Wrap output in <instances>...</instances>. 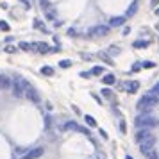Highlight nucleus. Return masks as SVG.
I'll return each instance as SVG.
<instances>
[{"label": "nucleus", "instance_id": "obj_1", "mask_svg": "<svg viewBox=\"0 0 159 159\" xmlns=\"http://www.w3.org/2000/svg\"><path fill=\"white\" fill-rule=\"evenodd\" d=\"M134 125H136V127H138L139 130H141V129L150 130L152 127H157L159 122L156 120V118H154V116H150V115H147V113H143V115H139V116L136 118Z\"/></svg>", "mask_w": 159, "mask_h": 159}, {"label": "nucleus", "instance_id": "obj_2", "mask_svg": "<svg viewBox=\"0 0 159 159\" xmlns=\"http://www.w3.org/2000/svg\"><path fill=\"white\" fill-rule=\"evenodd\" d=\"M29 86H30V84L23 79V77H15V80H13V86H11L13 95H15V97H23Z\"/></svg>", "mask_w": 159, "mask_h": 159}, {"label": "nucleus", "instance_id": "obj_3", "mask_svg": "<svg viewBox=\"0 0 159 159\" xmlns=\"http://www.w3.org/2000/svg\"><path fill=\"white\" fill-rule=\"evenodd\" d=\"M138 145H139V150H141V154H143V156H147L148 152L154 150V145H156V136H154V134H150L148 138H145L143 141H139Z\"/></svg>", "mask_w": 159, "mask_h": 159}, {"label": "nucleus", "instance_id": "obj_4", "mask_svg": "<svg viewBox=\"0 0 159 159\" xmlns=\"http://www.w3.org/2000/svg\"><path fill=\"white\" fill-rule=\"evenodd\" d=\"M109 25H97V27H91V29L88 30V34H91V36H106L109 34Z\"/></svg>", "mask_w": 159, "mask_h": 159}, {"label": "nucleus", "instance_id": "obj_5", "mask_svg": "<svg viewBox=\"0 0 159 159\" xmlns=\"http://www.w3.org/2000/svg\"><path fill=\"white\" fill-rule=\"evenodd\" d=\"M43 152H45L43 147H36V148H30L29 152H25L22 159H38V157L43 156Z\"/></svg>", "mask_w": 159, "mask_h": 159}, {"label": "nucleus", "instance_id": "obj_6", "mask_svg": "<svg viewBox=\"0 0 159 159\" xmlns=\"http://www.w3.org/2000/svg\"><path fill=\"white\" fill-rule=\"evenodd\" d=\"M23 97H25L27 100H30V102H36V104L39 102V93H38V91H36L32 86L27 88V91H25V95H23Z\"/></svg>", "mask_w": 159, "mask_h": 159}, {"label": "nucleus", "instance_id": "obj_7", "mask_svg": "<svg viewBox=\"0 0 159 159\" xmlns=\"http://www.w3.org/2000/svg\"><path fill=\"white\" fill-rule=\"evenodd\" d=\"M143 102L148 107H154V106H159V97H156L154 93H148L143 97Z\"/></svg>", "mask_w": 159, "mask_h": 159}, {"label": "nucleus", "instance_id": "obj_8", "mask_svg": "<svg viewBox=\"0 0 159 159\" xmlns=\"http://www.w3.org/2000/svg\"><path fill=\"white\" fill-rule=\"evenodd\" d=\"M11 86H13V80L9 79L7 75H2L0 73V89H9Z\"/></svg>", "mask_w": 159, "mask_h": 159}, {"label": "nucleus", "instance_id": "obj_9", "mask_svg": "<svg viewBox=\"0 0 159 159\" xmlns=\"http://www.w3.org/2000/svg\"><path fill=\"white\" fill-rule=\"evenodd\" d=\"M123 23H125V16H115L109 20V27H120Z\"/></svg>", "mask_w": 159, "mask_h": 159}, {"label": "nucleus", "instance_id": "obj_10", "mask_svg": "<svg viewBox=\"0 0 159 159\" xmlns=\"http://www.w3.org/2000/svg\"><path fill=\"white\" fill-rule=\"evenodd\" d=\"M138 88H139V82H138V80H129V82L125 84V89H127L129 93H136Z\"/></svg>", "mask_w": 159, "mask_h": 159}, {"label": "nucleus", "instance_id": "obj_11", "mask_svg": "<svg viewBox=\"0 0 159 159\" xmlns=\"http://www.w3.org/2000/svg\"><path fill=\"white\" fill-rule=\"evenodd\" d=\"M150 134H152L150 130H145V129H141V130H139V132H138V134H136V141H138V143H139V141H143L145 138H148V136H150Z\"/></svg>", "mask_w": 159, "mask_h": 159}, {"label": "nucleus", "instance_id": "obj_12", "mask_svg": "<svg viewBox=\"0 0 159 159\" xmlns=\"http://www.w3.org/2000/svg\"><path fill=\"white\" fill-rule=\"evenodd\" d=\"M63 129H65V130H82V129L79 127V125L75 123V122H66Z\"/></svg>", "mask_w": 159, "mask_h": 159}, {"label": "nucleus", "instance_id": "obj_13", "mask_svg": "<svg viewBox=\"0 0 159 159\" xmlns=\"http://www.w3.org/2000/svg\"><path fill=\"white\" fill-rule=\"evenodd\" d=\"M102 82H104V84H115V75H111V73L104 75V77H102Z\"/></svg>", "mask_w": 159, "mask_h": 159}, {"label": "nucleus", "instance_id": "obj_14", "mask_svg": "<svg viewBox=\"0 0 159 159\" xmlns=\"http://www.w3.org/2000/svg\"><path fill=\"white\" fill-rule=\"evenodd\" d=\"M136 11H138V4L134 2V4H130V7L127 9V15H125V16H132V15H136Z\"/></svg>", "mask_w": 159, "mask_h": 159}, {"label": "nucleus", "instance_id": "obj_15", "mask_svg": "<svg viewBox=\"0 0 159 159\" xmlns=\"http://www.w3.org/2000/svg\"><path fill=\"white\" fill-rule=\"evenodd\" d=\"M32 47H38V50L43 52V54L48 52V45H47V43H36V45H32Z\"/></svg>", "mask_w": 159, "mask_h": 159}, {"label": "nucleus", "instance_id": "obj_16", "mask_svg": "<svg viewBox=\"0 0 159 159\" xmlns=\"http://www.w3.org/2000/svg\"><path fill=\"white\" fill-rule=\"evenodd\" d=\"M84 120H86V123L89 125V127H97V122H95V118L91 115H86L84 116Z\"/></svg>", "mask_w": 159, "mask_h": 159}, {"label": "nucleus", "instance_id": "obj_17", "mask_svg": "<svg viewBox=\"0 0 159 159\" xmlns=\"http://www.w3.org/2000/svg\"><path fill=\"white\" fill-rule=\"evenodd\" d=\"M98 56H100V59H104V61H106V63H107V65H111V66L115 65V63H113V59L109 57V56H107V54H106V52H100V54H98Z\"/></svg>", "mask_w": 159, "mask_h": 159}, {"label": "nucleus", "instance_id": "obj_18", "mask_svg": "<svg viewBox=\"0 0 159 159\" xmlns=\"http://www.w3.org/2000/svg\"><path fill=\"white\" fill-rule=\"evenodd\" d=\"M45 15H47V18H50V20H54V18H56V11H54L52 7H48L47 11H45Z\"/></svg>", "mask_w": 159, "mask_h": 159}, {"label": "nucleus", "instance_id": "obj_19", "mask_svg": "<svg viewBox=\"0 0 159 159\" xmlns=\"http://www.w3.org/2000/svg\"><path fill=\"white\" fill-rule=\"evenodd\" d=\"M41 73H43V75H52V73H54V68H50V66H43V68H41Z\"/></svg>", "mask_w": 159, "mask_h": 159}, {"label": "nucleus", "instance_id": "obj_20", "mask_svg": "<svg viewBox=\"0 0 159 159\" xmlns=\"http://www.w3.org/2000/svg\"><path fill=\"white\" fill-rule=\"evenodd\" d=\"M145 157H147V159H159V157H157V152H156V148H154L152 152H148Z\"/></svg>", "mask_w": 159, "mask_h": 159}, {"label": "nucleus", "instance_id": "obj_21", "mask_svg": "<svg viewBox=\"0 0 159 159\" xmlns=\"http://www.w3.org/2000/svg\"><path fill=\"white\" fill-rule=\"evenodd\" d=\"M20 48H22V50H30V48H32V45L27 43V41H22V43H20Z\"/></svg>", "mask_w": 159, "mask_h": 159}, {"label": "nucleus", "instance_id": "obj_22", "mask_svg": "<svg viewBox=\"0 0 159 159\" xmlns=\"http://www.w3.org/2000/svg\"><path fill=\"white\" fill-rule=\"evenodd\" d=\"M145 47H148L147 41H136V43H134V48H145Z\"/></svg>", "mask_w": 159, "mask_h": 159}, {"label": "nucleus", "instance_id": "obj_23", "mask_svg": "<svg viewBox=\"0 0 159 159\" xmlns=\"http://www.w3.org/2000/svg\"><path fill=\"white\" fill-rule=\"evenodd\" d=\"M91 73H93V75H102V73H104V70H102L100 66H95L93 70H91Z\"/></svg>", "mask_w": 159, "mask_h": 159}, {"label": "nucleus", "instance_id": "obj_24", "mask_svg": "<svg viewBox=\"0 0 159 159\" xmlns=\"http://www.w3.org/2000/svg\"><path fill=\"white\" fill-rule=\"evenodd\" d=\"M59 65H61V68H70V66H72V61H68V59H65V61H61Z\"/></svg>", "mask_w": 159, "mask_h": 159}, {"label": "nucleus", "instance_id": "obj_25", "mask_svg": "<svg viewBox=\"0 0 159 159\" xmlns=\"http://www.w3.org/2000/svg\"><path fill=\"white\" fill-rule=\"evenodd\" d=\"M102 95H104V97H107V98H115V95L111 93V89H104V91H102Z\"/></svg>", "mask_w": 159, "mask_h": 159}, {"label": "nucleus", "instance_id": "obj_26", "mask_svg": "<svg viewBox=\"0 0 159 159\" xmlns=\"http://www.w3.org/2000/svg\"><path fill=\"white\" fill-rule=\"evenodd\" d=\"M20 2H23L25 4V7L29 9V7H32V0H20Z\"/></svg>", "mask_w": 159, "mask_h": 159}, {"label": "nucleus", "instance_id": "obj_27", "mask_svg": "<svg viewBox=\"0 0 159 159\" xmlns=\"http://www.w3.org/2000/svg\"><path fill=\"white\" fill-rule=\"evenodd\" d=\"M152 93L156 95V97H159V82L156 84V86H154V89H152Z\"/></svg>", "mask_w": 159, "mask_h": 159}, {"label": "nucleus", "instance_id": "obj_28", "mask_svg": "<svg viewBox=\"0 0 159 159\" xmlns=\"http://www.w3.org/2000/svg\"><path fill=\"white\" fill-rule=\"evenodd\" d=\"M0 29L2 30H9V25L6 22H0Z\"/></svg>", "mask_w": 159, "mask_h": 159}, {"label": "nucleus", "instance_id": "obj_29", "mask_svg": "<svg viewBox=\"0 0 159 159\" xmlns=\"http://www.w3.org/2000/svg\"><path fill=\"white\" fill-rule=\"evenodd\" d=\"M154 66H156V65H154L152 61H148V63H145V65H143V68H154Z\"/></svg>", "mask_w": 159, "mask_h": 159}, {"label": "nucleus", "instance_id": "obj_30", "mask_svg": "<svg viewBox=\"0 0 159 159\" xmlns=\"http://www.w3.org/2000/svg\"><path fill=\"white\" fill-rule=\"evenodd\" d=\"M109 54H113V56H115V54H118V48H116V47H111V50H109Z\"/></svg>", "mask_w": 159, "mask_h": 159}, {"label": "nucleus", "instance_id": "obj_31", "mask_svg": "<svg viewBox=\"0 0 159 159\" xmlns=\"http://www.w3.org/2000/svg\"><path fill=\"white\" fill-rule=\"evenodd\" d=\"M80 75H82V77H84V79H88V77H89V75H91V73H89V72H82V73H80Z\"/></svg>", "mask_w": 159, "mask_h": 159}, {"label": "nucleus", "instance_id": "obj_32", "mask_svg": "<svg viewBox=\"0 0 159 159\" xmlns=\"http://www.w3.org/2000/svg\"><path fill=\"white\" fill-rule=\"evenodd\" d=\"M100 136H102V138H107V132H106L104 129H100Z\"/></svg>", "mask_w": 159, "mask_h": 159}, {"label": "nucleus", "instance_id": "obj_33", "mask_svg": "<svg viewBox=\"0 0 159 159\" xmlns=\"http://www.w3.org/2000/svg\"><path fill=\"white\" fill-rule=\"evenodd\" d=\"M120 129H122V132L125 134V123H123V122H120Z\"/></svg>", "mask_w": 159, "mask_h": 159}, {"label": "nucleus", "instance_id": "obj_34", "mask_svg": "<svg viewBox=\"0 0 159 159\" xmlns=\"http://www.w3.org/2000/svg\"><path fill=\"white\" fill-rule=\"evenodd\" d=\"M125 159H132V157H130V156H127V157H125Z\"/></svg>", "mask_w": 159, "mask_h": 159}]
</instances>
